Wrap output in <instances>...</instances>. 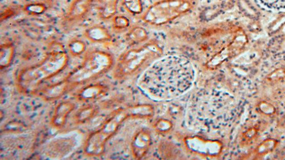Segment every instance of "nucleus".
Here are the masks:
<instances>
[{
  "instance_id": "13",
  "label": "nucleus",
  "mask_w": 285,
  "mask_h": 160,
  "mask_svg": "<svg viewBox=\"0 0 285 160\" xmlns=\"http://www.w3.org/2000/svg\"><path fill=\"white\" fill-rule=\"evenodd\" d=\"M85 36L95 43H105L112 40V35L103 26L95 25L86 30Z\"/></svg>"
},
{
  "instance_id": "23",
  "label": "nucleus",
  "mask_w": 285,
  "mask_h": 160,
  "mask_svg": "<svg viewBox=\"0 0 285 160\" xmlns=\"http://www.w3.org/2000/svg\"><path fill=\"white\" fill-rule=\"evenodd\" d=\"M156 131L158 132H165L168 131L170 128V123L168 121L165 119H161L158 121L156 124L155 125Z\"/></svg>"
},
{
  "instance_id": "6",
  "label": "nucleus",
  "mask_w": 285,
  "mask_h": 160,
  "mask_svg": "<svg viewBox=\"0 0 285 160\" xmlns=\"http://www.w3.org/2000/svg\"><path fill=\"white\" fill-rule=\"evenodd\" d=\"M191 7L188 0H162L147 10L144 20L153 25H163L186 13Z\"/></svg>"
},
{
  "instance_id": "20",
  "label": "nucleus",
  "mask_w": 285,
  "mask_h": 160,
  "mask_svg": "<svg viewBox=\"0 0 285 160\" xmlns=\"http://www.w3.org/2000/svg\"><path fill=\"white\" fill-rule=\"evenodd\" d=\"M258 2L262 6L270 10H285V0H258Z\"/></svg>"
},
{
  "instance_id": "7",
  "label": "nucleus",
  "mask_w": 285,
  "mask_h": 160,
  "mask_svg": "<svg viewBox=\"0 0 285 160\" xmlns=\"http://www.w3.org/2000/svg\"><path fill=\"white\" fill-rule=\"evenodd\" d=\"M245 43V36L243 34H241L237 35L235 39H234V41L228 47L223 49L217 55L214 56L213 59L210 60V62L208 63L209 67H216L218 65L223 63L225 60L235 55V54L239 52V51L243 48Z\"/></svg>"
},
{
  "instance_id": "18",
  "label": "nucleus",
  "mask_w": 285,
  "mask_h": 160,
  "mask_svg": "<svg viewBox=\"0 0 285 160\" xmlns=\"http://www.w3.org/2000/svg\"><path fill=\"white\" fill-rule=\"evenodd\" d=\"M87 45L85 42L79 38L72 40L68 45V51L74 57H79L85 53Z\"/></svg>"
},
{
  "instance_id": "16",
  "label": "nucleus",
  "mask_w": 285,
  "mask_h": 160,
  "mask_svg": "<svg viewBox=\"0 0 285 160\" xmlns=\"http://www.w3.org/2000/svg\"><path fill=\"white\" fill-rule=\"evenodd\" d=\"M98 113V108L94 105H87L84 108L80 109L76 113L75 119L76 123L78 124H83L90 121Z\"/></svg>"
},
{
  "instance_id": "15",
  "label": "nucleus",
  "mask_w": 285,
  "mask_h": 160,
  "mask_svg": "<svg viewBox=\"0 0 285 160\" xmlns=\"http://www.w3.org/2000/svg\"><path fill=\"white\" fill-rule=\"evenodd\" d=\"M94 2L98 6L102 18L110 19L117 11L119 0H94Z\"/></svg>"
},
{
  "instance_id": "10",
  "label": "nucleus",
  "mask_w": 285,
  "mask_h": 160,
  "mask_svg": "<svg viewBox=\"0 0 285 160\" xmlns=\"http://www.w3.org/2000/svg\"><path fill=\"white\" fill-rule=\"evenodd\" d=\"M108 91V86L104 84H90L81 89L77 95V97L81 101H92L104 96Z\"/></svg>"
},
{
  "instance_id": "14",
  "label": "nucleus",
  "mask_w": 285,
  "mask_h": 160,
  "mask_svg": "<svg viewBox=\"0 0 285 160\" xmlns=\"http://www.w3.org/2000/svg\"><path fill=\"white\" fill-rule=\"evenodd\" d=\"M15 55V47L12 43H5L0 48V68L10 67Z\"/></svg>"
},
{
  "instance_id": "9",
  "label": "nucleus",
  "mask_w": 285,
  "mask_h": 160,
  "mask_svg": "<svg viewBox=\"0 0 285 160\" xmlns=\"http://www.w3.org/2000/svg\"><path fill=\"white\" fill-rule=\"evenodd\" d=\"M72 89V87L67 81L64 79L62 82L56 83L42 89L40 91V96L47 101H55L62 97Z\"/></svg>"
},
{
  "instance_id": "2",
  "label": "nucleus",
  "mask_w": 285,
  "mask_h": 160,
  "mask_svg": "<svg viewBox=\"0 0 285 160\" xmlns=\"http://www.w3.org/2000/svg\"><path fill=\"white\" fill-rule=\"evenodd\" d=\"M68 61V54L62 46L52 47L41 62L19 72L17 78L19 89L24 93H34L45 81L64 71Z\"/></svg>"
},
{
  "instance_id": "21",
  "label": "nucleus",
  "mask_w": 285,
  "mask_h": 160,
  "mask_svg": "<svg viewBox=\"0 0 285 160\" xmlns=\"http://www.w3.org/2000/svg\"><path fill=\"white\" fill-rule=\"evenodd\" d=\"M130 25V21L125 16H117L114 19V27L116 29L123 30L126 29Z\"/></svg>"
},
{
  "instance_id": "8",
  "label": "nucleus",
  "mask_w": 285,
  "mask_h": 160,
  "mask_svg": "<svg viewBox=\"0 0 285 160\" xmlns=\"http://www.w3.org/2000/svg\"><path fill=\"white\" fill-rule=\"evenodd\" d=\"M151 137L147 130H141L133 137L131 142V149L135 159H142L150 148Z\"/></svg>"
},
{
  "instance_id": "11",
  "label": "nucleus",
  "mask_w": 285,
  "mask_h": 160,
  "mask_svg": "<svg viewBox=\"0 0 285 160\" xmlns=\"http://www.w3.org/2000/svg\"><path fill=\"white\" fill-rule=\"evenodd\" d=\"M76 105L71 101H64L59 103L54 110L52 119V126L56 128H63L66 124L68 116L75 110Z\"/></svg>"
},
{
  "instance_id": "3",
  "label": "nucleus",
  "mask_w": 285,
  "mask_h": 160,
  "mask_svg": "<svg viewBox=\"0 0 285 160\" xmlns=\"http://www.w3.org/2000/svg\"><path fill=\"white\" fill-rule=\"evenodd\" d=\"M114 56L105 51L96 50L87 54L82 65L72 71L66 80L72 88L100 78L114 66Z\"/></svg>"
},
{
  "instance_id": "22",
  "label": "nucleus",
  "mask_w": 285,
  "mask_h": 160,
  "mask_svg": "<svg viewBox=\"0 0 285 160\" xmlns=\"http://www.w3.org/2000/svg\"><path fill=\"white\" fill-rule=\"evenodd\" d=\"M46 10L47 8L45 5L40 3L29 5L25 8V11L31 15H41L46 11Z\"/></svg>"
},
{
  "instance_id": "5",
  "label": "nucleus",
  "mask_w": 285,
  "mask_h": 160,
  "mask_svg": "<svg viewBox=\"0 0 285 160\" xmlns=\"http://www.w3.org/2000/svg\"><path fill=\"white\" fill-rule=\"evenodd\" d=\"M161 54V47L156 44H148L140 48L131 49L119 59L114 75L117 78H124L133 75Z\"/></svg>"
},
{
  "instance_id": "17",
  "label": "nucleus",
  "mask_w": 285,
  "mask_h": 160,
  "mask_svg": "<svg viewBox=\"0 0 285 160\" xmlns=\"http://www.w3.org/2000/svg\"><path fill=\"white\" fill-rule=\"evenodd\" d=\"M148 38L147 30L140 26H135L128 33L126 39L131 45H136L145 41Z\"/></svg>"
},
{
  "instance_id": "4",
  "label": "nucleus",
  "mask_w": 285,
  "mask_h": 160,
  "mask_svg": "<svg viewBox=\"0 0 285 160\" xmlns=\"http://www.w3.org/2000/svg\"><path fill=\"white\" fill-rule=\"evenodd\" d=\"M132 117L131 108L120 109L107 119L98 131L89 135L86 141L84 152L91 156H98L104 152L105 144L117 133L126 119Z\"/></svg>"
},
{
  "instance_id": "1",
  "label": "nucleus",
  "mask_w": 285,
  "mask_h": 160,
  "mask_svg": "<svg viewBox=\"0 0 285 160\" xmlns=\"http://www.w3.org/2000/svg\"><path fill=\"white\" fill-rule=\"evenodd\" d=\"M195 73L193 65L186 58L165 56L146 70L139 81V86L155 100H171L191 89Z\"/></svg>"
},
{
  "instance_id": "12",
  "label": "nucleus",
  "mask_w": 285,
  "mask_h": 160,
  "mask_svg": "<svg viewBox=\"0 0 285 160\" xmlns=\"http://www.w3.org/2000/svg\"><path fill=\"white\" fill-rule=\"evenodd\" d=\"M94 5V0H74L68 10L67 19L75 21L83 18Z\"/></svg>"
},
{
  "instance_id": "19",
  "label": "nucleus",
  "mask_w": 285,
  "mask_h": 160,
  "mask_svg": "<svg viewBox=\"0 0 285 160\" xmlns=\"http://www.w3.org/2000/svg\"><path fill=\"white\" fill-rule=\"evenodd\" d=\"M125 9L133 15H139L142 12V0H122Z\"/></svg>"
}]
</instances>
